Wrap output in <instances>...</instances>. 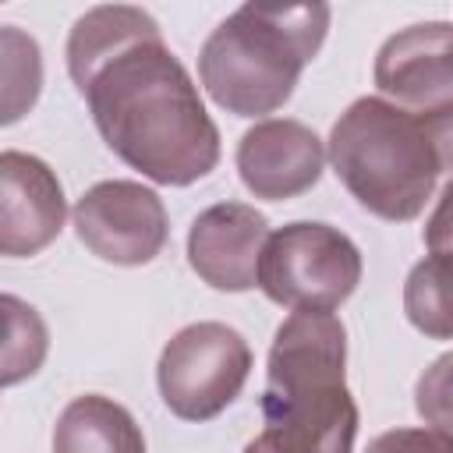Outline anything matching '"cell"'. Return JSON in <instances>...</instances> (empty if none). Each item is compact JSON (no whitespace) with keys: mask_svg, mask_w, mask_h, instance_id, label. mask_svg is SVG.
I'll list each match as a JSON object with an SVG mask.
<instances>
[{"mask_svg":"<svg viewBox=\"0 0 453 453\" xmlns=\"http://www.w3.org/2000/svg\"><path fill=\"white\" fill-rule=\"evenodd\" d=\"M53 453H145L131 411L103 393L74 396L53 425Z\"/></svg>","mask_w":453,"mask_h":453,"instance_id":"7c38bea8","label":"cell"},{"mask_svg":"<svg viewBox=\"0 0 453 453\" xmlns=\"http://www.w3.org/2000/svg\"><path fill=\"white\" fill-rule=\"evenodd\" d=\"M251 347L226 322H191L177 329L156 365V386L180 421H212L244 389Z\"/></svg>","mask_w":453,"mask_h":453,"instance_id":"8992f818","label":"cell"},{"mask_svg":"<svg viewBox=\"0 0 453 453\" xmlns=\"http://www.w3.org/2000/svg\"><path fill=\"white\" fill-rule=\"evenodd\" d=\"M453 120L407 113L382 96L354 99L329 131V163L343 188L379 219H418L449 170Z\"/></svg>","mask_w":453,"mask_h":453,"instance_id":"3957f363","label":"cell"},{"mask_svg":"<svg viewBox=\"0 0 453 453\" xmlns=\"http://www.w3.org/2000/svg\"><path fill=\"white\" fill-rule=\"evenodd\" d=\"M403 308L414 329H421L432 340H449V258L446 251H432L421 258L403 287Z\"/></svg>","mask_w":453,"mask_h":453,"instance_id":"9a60e30c","label":"cell"},{"mask_svg":"<svg viewBox=\"0 0 453 453\" xmlns=\"http://www.w3.org/2000/svg\"><path fill=\"white\" fill-rule=\"evenodd\" d=\"M244 453H280V449H273V446H269L262 435H255V439L244 446Z\"/></svg>","mask_w":453,"mask_h":453,"instance_id":"e0dca14e","label":"cell"},{"mask_svg":"<svg viewBox=\"0 0 453 453\" xmlns=\"http://www.w3.org/2000/svg\"><path fill=\"white\" fill-rule=\"evenodd\" d=\"M375 85L386 103L428 117L453 120V28L425 21L389 35L375 57Z\"/></svg>","mask_w":453,"mask_h":453,"instance_id":"ba28073f","label":"cell"},{"mask_svg":"<svg viewBox=\"0 0 453 453\" xmlns=\"http://www.w3.org/2000/svg\"><path fill=\"white\" fill-rule=\"evenodd\" d=\"M78 241L103 262L145 265L170 237L163 198L138 180H99L74 205Z\"/></svg>","mask_w":453,"mask_h":453,"instance_id":"52a82bcc","label":"cell"},{"mask_svg":"<svg viewBox=\"0 0 453 453\" xmlns=\"http://www.w3.org/2000/svg\"><path fill=\"white\" fill-rule=\"evenodd\" d=\"M50 354L46 319L18 294H0V386L32 379Z\"/></svg>","mask_w":453,"mask_h":453,"instance_id":"4fadbf2b","label":"cell"},{"mask_svg":"<svg viewBox=\"0 0 453 453\" xmlns=\"http://www.w3.org/2000/svg\"><path fill=\"white\" fill-rule=\"evenodd\" d=\"M237 173L255 198L287 202L311 191L326 166L322 138L290 117H269L237 142Z\"/></svg>","mask_w":453,"mask_h":453,"instance_id":"30bf717a","label":"cell"},{"mask_svg":"<svg viewBox=\"0 0 453 453\" xmlns=\"http://www.w3.org/2000/svg\"><path fill=\"white\" fill-rule=\"evenodd\" d=\"M361 283L357 244L329 223L297 219L273 230L262 244L255 287L294 311H333Z\"/></svg>","mask_w":453,"mask_h":453,"instance_id":"5b68a950","label":"cell"},{"mask_svg":"<svg viewBox=\"0 0 453 453\" xmlns=\"http://www.w3.org/2000/svg\"><path fill=\"white\" fill-rule=\"evenodd\" d=\"M262 421L258 435L280 453H354L347 329L333 311H294L280 322L265 361Z\"/></svg>","mask_w":453,"mask_h":453,"instance_id":"7a4b0ae2","label":"cell"},{"mask_svg":"<svg viewBox=\"0 0 453 453\" xmlns=\"http://www.w3.org/2000/svg\"><path fill=\"white\" fill-rule=\"evenodd\" d=\"M269 219L248 202H219L195 216L188 230V262L212 290H251Z\"/></svg>","mask_w":453,"mask_h":453,"instance_id":"8fae6325","label":"cell"},{"mask_svg":"<svg viewBox=\"0 0 453 453\" xmlns=\"http://www.w3.org/2000/svg\"><path fill=\"white\" fill-rule=\"evenodd\" d=\"M67 74L103 142L142 177L188 188L216 170L219 127L149 11H85L67 35Z\"/></svg>","mask_w":453,"mask_h":453,"instance_id":"6da1fadb","label":"cell"},{"mask_svg":"<svg viewBox=\"0 0 453 453\" xmlns=\"http://www.w3.org/2000/svg\"><path fill=\"white\" fill-rule=\"evenodd\" d=\"M67 219L57 170L21 149L0 152V255L32 258L50 248Z\"/></svg>","mask_w":453,"mask_h":453,"instance_id":"9c48e42d","label":"cell"},{"mask_svg":"<svg viewBox=\"0 0 453 453\" xmlns=\"http://www.w3.org/2000/svg\"><path fill=\"white\" fill-rule=\"evenodd\" d=\"M42 92V50L18 25H0V127L18 124Z\"/></svg>","mask_w":453,"mask_h":453,"instance_id":"5bb4252c","label":"cell"},{"mask_svg":"<svg viewBox=\"0 0 453 453\" xmlns=\"http://www.w3.org/2000/svg\"><path fill=\"white\" fill-rule=\"evenodd\" d=\"M326 4H244L219 21L198 53V78L234 117L280 110L326 42Z\"/></svg>","mask_w":453,"mask_h":453,"instance_id":"277c9868","label":"cell"},{"mask_svg":"<svg viewBox=\"0 0 453 453\" xmlns=\"http://www.w3.org/2000/svg\"><path fill=\"white\" fill-rule=\"evenodd\" d=\"M365 453H453V439L439 428H389L375 435Z\"/></svg>","mask_w":453,"mask_h":453,"instance_id":"2e32d148","label":"cell"}]
</instances>
